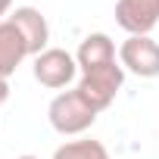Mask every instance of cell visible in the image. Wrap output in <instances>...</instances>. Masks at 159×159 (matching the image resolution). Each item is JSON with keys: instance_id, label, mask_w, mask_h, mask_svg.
<instances>
[{"instance_id": "cell-6", "label": "cell", "mask_w": 159, "mask_h": 159, "mask_svg": "<svg viewBox=\"0 0 159 159\" xmlns=\"http://www.w3.org/2000/svg\"><path fill=\"white\" fill-rule=\"evenodd\" d=\"M10 22L22 31V38H25L31 56H41V53L47 50L50 25H47V16H44L38 7H16V10L10 13Z\"/></svg>"}, {"instance_id": "cell-8", "label": "cell", "mask_w": 159, "mask_h": 159, "mask_svg": "<svg viewBox=\"0 0 159 159\" xmlns=\"http://www.w3.org/2000/svg\"><path fill=\"white\" fill-rule=\"evenodd\" d=\"M116 59H119V56H116V44H112V38L103 34V31L88 34V38L81 41V47H78V53H75L78 72H91V69L109 66V62H116Z\"/></svg>"}, {"instance_id": "cell-11", "label": "cell", "mask_w": 159, "mask_h": 159, "mask_svg": "<svg viewBox=\"0 0 159 159\" xmlns=\"http://www.w3.org/2000/svg\"><path fill=\"white\" fill-rule=\"evenodd\" d=\"M10 100V81H7V78H0V106H3Z\"/></svg>"}, {"instance_id": "cell-7", "label": "cell", "mask_w": 159, "mask_h": 159, "mask_svg": "<svg viewBox=\"0 0 159 159\" xmlns=\"http://www.w3.org/2000/svg\"><path fill=\"white\" fill-rule=\"evenodd\" d=\"M31 56L28 53V44L22 38V31L7 19V22H0V78H7L10 81V75L22 66V59Z\"/></svg>"}, {"instance_id": "cell-4", "label": "cell", "mask_w": 159, "mask_h": 159, "mask_svg": "<svg viewBox=\"0 0 159 159\" xmlns=\"http://www.w3.org/2000/svg\"><path fill=\"white\" fill-rule=\"evenodd\" d=\"M119 62L125 72L137 78H156L159 75V41L150 34H128L119 47Z\"/></svg>"}, {"instance_id": "cell-1", "label": "cell", "mask_w": 159, "mask_h": 159, "mask_svg": "<svg viewBox=\"0 0 159 159\" xmlns=\"http://www.w3.org/2000/svg\"><path fill=\"white\" fill-rule=\"evenodd\" d=\"M97 109H91L84 103V97L78 91H59L50 106H47V119H50V128L62 137H75V134H84L88 128H94L97 122Z\"/></svg>"}, {"instance_id": "cell-3", "label": "cell", "mask_w": 159, "mask_h": 159, "mask_svg": "<svg viewBox=\"0 0 159 159\" xmlns=\"http://www.w3.org/2000/svg\"><path fill=\"white\" fill-rule=\"evenodd\" d=\"M34 81L41 88H50V91H62L69 88L75 78H78V62L69 50L62 47H47L41 56H34Z\"/></svg>"}, {"instance_id": "cell-10", "label": "cell", "mask_w": 159, "mask_h": 159, "mask_svg": "<svg viewBox=\"0 0 159 159\" xmlns=\"http://www.w3.org/2000/svg\"><path fill=\"white\" fill-rule=\"evenodd\" d=\"M13 13V0H0V22H7Z\"/></svg>"}, {"instance_id": "cell-9", "label": "cell", "mask_w": 159, "mask_h": 159, "mask_svg": "<svg viewBox=\"0 0 159 159\" xmlns=\"http://www.w3.org/2000/svg\"><path fill=\"white\" fill-rule=\"evenodd\" d=\"M53 159H109V150L94 137H81V140H69L56 147Z\"/></svg>"}, {"instance_id": "cell-12", "label": "cell", "mask_w": 159, "mask_h": 159, "mask_svg": "<svg viewBox=\"0 0 159 159\" xmlns=\"http://www.w3.org/2000/svg\"><path fill=\"white\" fill-rule=\"evenodd\" d=\"M16 159H38V156H31V153H25V156H16Z\"/></svg>"}, {"instance_id": "cell-2", "label": "cell", "mask_w": 159, "mask_h": 159, "mask_svg": "<svg viewBox=\"0 0 159 159\" xmlns=\"http://www.w3.org/2000/svg\"><path fill=\"white\" fill-rule=\"evenodd\" d=\"M122 84H125V69H122V62L116 59V62H109V66H100V69L81 72V78H78L75 91L84 97V103H88L91 109L103 112V109L112 106V100L119 97Z\"/></svg>"}, {"instance_id": "cell-5", "label": "cell", "mask_w": 159, "mask_h": 159, "mask_svg": "<svg viewBox=\"0 0 159 159\" xmlns=\"http://www.w3.org/2000/svg\"><path fill=\"white\" fill-rule=\"evenodd\" d=\"M116 22L128 34H150L159 25V0H119Z\"/></svg>"}]
</instances>
